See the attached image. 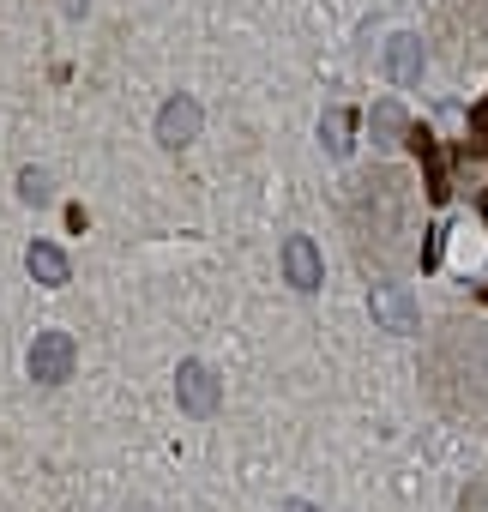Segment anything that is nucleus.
<instances>
[{"instance_id": "f257e3e1", "label": "nucleus", "mask_w": 488, "mask_h": 512, "mask_svg": "<svg viewBox=\"0 0 488 512\" xmlns=\"http://www.w3.org/2000/svg\"><path fill=\"white\" fill-rule=\"evenodd\" d=\"M73 362H79V350H73L67 332H37V344H31V380L61 386V380H73Z\"/></svg>"}, {"instance_id": "f03ea898", "label": "nucleus", "mask_w": 488, "mask_h": 512, "mask_svg": "<svg viewBox=\"0 0 488 512\" xmlns=\"http://www.w3.org/2000/svg\"><path fill=\"white\" fill-rule=\"evenodd\" d=\"M199 127H205V109H199L193 97H181V91H175V97L157 109V139H163L169 151L193 145V139H199Z\"/></svg>"}, {"instance_id": "7ed1b4c3", "label": "nucleus", "mask_w": 488, "mask_h": 512, "mask_svg": "<svg viewBox=\"0 0 488 512\" xmlns=\"http://www.w3.org/2000/svg\"><path fill=\"white\" fill-rule=\"evenodd\" d=\"M175 398H181L187 416H211V410H217V374H211L205 362H181V374H175Z\"/></svg>"}, {"instance_id": "20e7f679", "label": "nucleus", "mask_w": 488, "mask_h": 512, "mask_svg": "<svg viewBox=\"0 0 488 512\" xmlns=\"http://www.w3.org/2000/svg\"><path fill=\"white\" fill-rule=\"evenodd\" d=\"M284 278H290V290H302V296L320 290V247H314L308 235H290V241H284Z\"/></svg>"}, {"instance_id": "39448f33", "label": "nucleus", "mask_w": 488, "mask_h": 512, "mask_svg": "<svg viewBox=\"0 0 488 512\" xmlns=\"http://www.w3.org/2000/svg\"><path fill=\"white\" fill-rule=\"evenodd\" d=\"M368 308H374V320H380L386 332H416V296H410L404 284H380V290L368 296Z\"/></svg>"}, {"instance_id": "423d86ee", "label": "nucleus", "mask_w": 488, "mask_h": 512, "mask_svg": "<svg viewBox=\"0 0 488 512\" xmlns=\"http://www.w3.org/2000/svg\"><path fill=\"white\" fill-rule=\"evenodd\" d=\"M25 266H31V278H37V284H49V290H61V284L73 278L67 253H61L55 241H31V247H25Z\"/></svg>"}, {"instance_id": "0eeeda50", "label": "nucleus", "mask_w": 488, "mask_h": 512, "mask_svg": "<svg viewBox=\"0 0 488 512\" xmlns=\"http://www.w3.org/2000/svg\"><path fill=\"white\" fill-rule=\"evenodd\" d=\"M386 73H392V85H416L422 79V43L416 37H392L386 43Z\"/></svg>"}, {"instance_id": "6e6552de", "label": "nucleus", "mask_w": 488, "mask_h": 512, "mask_svg": "<svg viewBox=\"0 0 488 512\" xmlns=\"http://www.w3.org/2000/svg\"><path fill=\"white\" fill-rule=\"evenodd\" d=\"M404 127H410V121H404V109H398V103H374V139H380V145H398V139H404Z\"/></svg>"}, {"instance_id": "1a4fd4ad", "label": "nucleus", "mask_w": 488, "mask_h": 512, "mask_svg": "<svg viewBox=\"0 0 488 512\" xmlns=\"http://www.w3.org/2000/svg\"><path fill=\"white\" fill-rule=\"evenodd\" d=\"M320 139H326L332 157H344V151H350V109H332V115L320 121Z\"/></svg>"}, {"instance_id": "9d476101", "label": "nucleus", "mask_w": 488, "mask_h": 512, "mask_svg": "<svg viewBox=\"0 0 488 512\" xmlns=\"http://www.w3.org/2000/svg\"><path fill=\"white\" fill-rule=\"evenodd\" d=\"M19 199L43 205V199H49V175H43V169H19Z\"/></svg>"}, {"instance_id": "9b49d317", "label": "nucleus", "mask_w": 488, "mask_h": 512, "mask_svg": "<svg viewBox=\"0 0 488 512\" xmlns=\"http://www.w3.org/2000/svg\"><path fill=\"white\" fill-rule=\"evenodd\" d=\"M284 512H314V506L308 500H284Z\"/></svg>"}]
</instances>
